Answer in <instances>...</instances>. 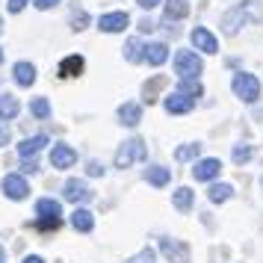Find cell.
Listing matches in <instances>:
<instances>
[{"mask_svg":"<svg viewBox=\"0 0 263 263\" xmlns=\"http://www.w3.org/2000/svg\"><path fill=\"white\" fill-rule=\"evenodd\" d=\"M74 163H77V151H74L71 145L57 142L50 148V166L53 168H71Z\"/></svg>","mask_w":263,"mask_h":263,"instance_id":"obj_9","label":"cell"},{"mask_svg":"<svg viewBox=\"0 0 263 263\" xmlns=\"http://www.w3.org/2000/svg\"><path fill=\"white\" fill-rule=\"evenodd\" d=\"M160 251L166 254L168 263H190V246H183V242H178L172 237L160 239Z\"/></svg>","mask_w":263,"mask_h":263,"instance_id":"obj_6","label":"cell"},{"mask_svg":"<svg viewBox=\"0 0 263 263\" xmlns=\"http://www.w3.org/2000/svg\"><path fill=\"white\" fill-rule=\"evenodd\" d=\"M83 57L80 53H71V57H65V60L60 62V77H80L83 74Z\"/></svg>","mask_w":263,"mask_h":263,"instance_id":"obj_20","label":"cell"},{"mask_svg":"<svg viewBox=\"0 0 263 263\" xmlns=\"http://www.w3.org/2000/svg\"><path fill=\"white\" fill-rule=\"evenodd\" d=\"M198 148H201V145H195V142L180 145L178 151H175V160H178V163H190V160H195V157H198Z\"/></svg>","mask_w":263,"mask_h":263,"instance_id":"obj_28","label":"cell"},{"mask_svg":"<svg viewBox=\"0 0 263 263\" xmlns=\"http://www.w3.org/2000/svg\"><path fill=\"white\" fill-rule=\"evenodd\" d=\"M12 80L18 86H33L36 83V65H33V62H15Z\"/></svg>","mask_w":263,"mask_h":263,"instance_id":"obj_17","label":"cell"},{"mask_svg":"<svg viewBox=\"0 0 263 263\" xmlns=\"http://www.w3.org/2000/svg\"><path fill=\"white\" fill-rule=\"evenodd\" d=\"M172 201H175V207H178L180 213H186V210H192V204H195V192L190 186H178Z\"/></svg>","mask_w":263,"mask_h":263,"instance_id":"obj_23","label":"cell"},{"mask_svg":"<svg viewBox=\"0 0 263 263\" xmlns=\"http://www.w3.org/2000/svg\"><path fill=\"white\" fill-rule=\"evenodd\" d=\"M175 92H180V95L192 98V101H195V98H201V95H204V89H201V83H198V80H180V83H178V89H175Z\"/></svg>","mask_w":263,"mask_h":263,"instance_id":"obj_27","label":"cell"},{"mask_svg":"<svg viewBox=\"0 0 263 263\" xmlns=\"http://www.w3.org/2000/svg\"><path fill=\"white\" fill-rule=\"evenodd\" d=\"M166 60H168V45L166 42H151V45L145 48V62H148V65L160 68Z\"/></svg>","mask_w":263,"mask_h":263,"instance_id":"obj_16","label":"cell"},{"mask_svg":"<svg viewBox=\"0 0 263 263\" xmlns=\"http://www.w3.org/2000/svg\"><path fill=\"white\" fill-rule=\"evenodd\" d=\"M231 195H234V186H231V183H213L210 192H207V198H210L213 204H225Z\"/></svg>","mask_w":263,"mask_h":263,"instance_id":"obj_26","label":"cell"},{"mask_svg":"<svg viewBox=\"0 0 263 263\" xmlns=\"http://www.w3.org/2000/svg\"><path fill=\"white\" fill-rule=\"evenodd\" d=\"M142 121V107L136 104V101H127V104H121L119 107V124L124 127H136Z\"/></svg>","mask_w":263,"mask_h":263,"instance_id":"obj_15","label":"cell"},{"mask_svg":"<svg viewBox=\"0 0 263 263\" xmlns=\"http://www.w3.org/2000/svg\"><path fill=\"white\" fill-rule=\"evenodd\" d=\"M30 112H33L36 119H48V116H50V101H48V98H33Z\"/></svg>","mask_w":263,"mask_h":263,"instance_id":"obj_29","label":"cell"},{"mask_svg":"<svg viewBox=\"0 0 263 263\" xmlns=\"http://www.w3.org/2000/svg\"><path fill=\"white\" fill-rule=\"evenodd\" d=\"M0 263H3V246H0Z\"/></svg>","mask_w":263,"mask_h":263,"instance_id":"obj_39","label":"cell"},{"mask_svg":"<svg viewBox=\"0 0 263 263\" xmlns=\"http://www.w3.org/2000/svg\"><path fill=\"white\" fill-rule=\"evenodd\" d=\"M231 160H234L237 166L249 163V160H251V145H237V148H234V154H231Z\"/></svg>","mask_w":263,"mask_h":263,"instance_id":"obj_30","label":"cell"},{"mask_svg":"<svg viewBox=\"0 0 263 263\" xmlns=\"http://www.w3.org/2000/svg\"><path fill=\"white\" fill-rule=\"evenodd\" d=\"M166 86V77L163 74H157V77H151L148 83H145V89H142V98H145V104H154L157 101V92Z\"/></svg>","mask_w":263,"mask_h":263,"instance_id":"obj_24","label":"cell"},{"mask_svg":"<svg viewBox=\"0 0 263 263\" xmlns=\"http://www.w3.org/2000/svg\"><path fill=\"white\" fill-rule=\"evenodd\" d=\"M231 89H234V95H237L239 101H246V104H251V101L260 98V80H257L254 74H246V71H239L237 77H234Z\"/></svg>","mask_w":263,"mask_h":263,"instance_id":"obj_4","label":"cell"},{"mask_svg":"<svg viewBox=\"0 0 263 263\" xmlns=\"http://www.w3.org/2000/svg\"><path fill=\"white\" fill-rule=\"evenodd\" d=\"M192 107H195V101L186 98V95H180V92H172V95L166 98V112L168 116H186Z\"/></svg>","mask_w":263,"mask_h":263,"instance_id":"obj_14","label":"cell"},{"mask_svg":"<svg viewBox=\"0 0 263 263\" xmlns=\"http://www.w3.org/2000/svg\"><path fill=\"white\" fill-rule=\"evenodd\" d=\"M57 3H60V0H33V6H36V9H53Z\"/></svg>","mask_w":263,"mask_h":263,"instance_id":"obj_35","label":"cell"},{"mask_svg":"<svg viewBox=\"0 0 263 263\" xmlns=\"http://www.w3.org/2000/svg\"><path fill=\"white\" fill-rule=\"evenodd\" d=\"M89 172H92L95 178H101V175H104V168H101V163H92V166H89Z\"/></svg>","mask_w":263,"mask_h":263,"instance_id":"obj_37","label":"cell"},{"mask_svg":"<svg viewBox=\"0 0 263 263\" xmlns=\"http://www.w3.org/2000/svg\"><path fill=\"white\" fill-rule=\"evenodd\" d=\"M145 180L160 190V186H166L168 180H172V172L166 166H151V168H145Z\"/></svg>","mask_w":263,"mask_h":263,"instance_id":"obj_22","label":"cell"},{"mask_svg":"<svg viewBox=\"0 0 263 263\" xmlns=\"http://www.w3.org/2000/svg\"><path fill=\"white\" fill-rule=\"evenodd\" d=\"M0 62H3V48H0Z\"/></svg>","mask_w":263,"mask_h":263,"instance_id":"obj_41","label":"cell"},{"mask_svg":"<svg viewBox=\"0 0 263 263\" xmlns=\"http://www.w3.org/2000/svg\"><path fill=\"white\" fill-rule=\"evenodd\" d=\"M201 71H204V62L198 53H192V50H178L175 53V74L180 80H198Z\"/></svg>","mask_w":263,"mask_h":263,"instance_id":"obj_1","label":"cell"},{"mask_svg":"<svg viewBox=\"0 0 263 263\" xmlns=\"http://www.w3.org/2000/svg\"><path fill=\"white\" fill-rule=\"evenodd\" d=\"M145 142L142 139H124V142L119 145V151H116V168H130L133 163H139V160H145Z\"/></svg>","mask_w":263,"mask_h":263,"instance_id":"obj_3","label":"cell"},{"mask_svg":"<svg viewBox=\"0 0 263 263\" xmlns=\"http://www.w3.org/2000/svg\"><path fill=\"white\" fill-rule=\"evenodd\" d=\"M160 3H163V0H139V6H142L145 12H148V9H157Z\"/></svg>","mask_w":263,"mask_h":263,"instance_id":"obj_36","label":"cell"},{"mask_svg":"<svg viewBox=\"0 0 263 263\" xmlns=\"http://www.w3.org/2000/svg\"><path fill=\"white\" fill-rule=\"evenodd\" d=\"M71 27L77 30V33H80V30H86V27H89V15H86V12H80V9H74Z\"/></svg>","mask_w":263,"mask_h":263,"instance_id":"obj_31","label":"cell"},{"mask_svg":"<svg viewBox=\"0 0 263 263\" xmlns=\"http://www.w3.org/2000/svg\"><path fill=\"white\" fill-rule=\"evenodd\" d=\"M45 145H48V136H45V133L30 136V139H24V142H18V157H21V160H33L36 154H42Z\"/></svg>","mask_w":263,"mask_h":263,"instance_id":"obj_13","label":"cell"},{"mask_svg":"<svg viewBox=\"0 0 263 263\" xmlns=\"http://www.w3.org/2000/svg\"><path fill=\"white\" fill-rule=\"evenodd\" d=\"M0 190H3V195H6L9 201H24L27 195H30V183H27L21 175H6L3 183H0Z\"/></svg>","mask_w":263,"mask_h":263,"instance_id":"obj_5","label":"cell"},{"mask_svg":"<svg viewBox=\"0 0 263 263\" xmlns=\"http://www.w3.org/2000/svg\"><path fill=\"white\" fill-rule=\"evenodd\" d=\"M18 112H21V104H18V98H0V119L9 121V119H18Z\"/></svg>","mask_w":263,"mask_h":263,"instance_id":"obj_25","label":"cell"},{"mask_svg":"<svg viewBox=\"0 0 263 263\" xmlns=\"http://www.w3.org/2000/svg\"><path fill=\"white\" fill-rule=\"evenodd\" d=\"M145 48H148V45H145L142 39H127V42H124V60L127 62H136V65H139V62H145Z\"/></svg>","mask_w":263,"mask_h":263,"instance_id":"obj_19","label":"cell"},{"mask_svg":"<svg viewBox=\"0 0 263 263\" xmlns=\"http://www.w3.org/2000/svg\"><path fill=\"white\" fill-rule=\"evenodd\" d=\"M24 6H27V0H9V3H6V9H9L12 15H18Z\"/></svg>","mask_w":263,"mask_h":263,"instance_id":"obj_34","label":"cell"},{"mask_svg":"<svg viewBox=\"0 0 263 263\" xmlns=\"http://www.w3.org/2000/svg\"><path fill=\"white\" fill-rule=\"evenodd\" d=\"M192 45H195V50H201V53H216V50H219L216 36L210 30H204V27H195V30H192Z\"/></svg>","mask_w":263,"mask_h":263,"instance_id":"obj_12","label":"cell"},{"mask_svg":"<svg viewBox=\"0 0 263 263\" xmlns=\"http://www.w3.org/2000/svg\"><path fill=\"white\" fill-rule=\"evenodd\" d=\"M219 172H222V163H219L216 157H207V160H195V166H192V178L207 183V180L219 178Z\"/></svg>","mask_w":263,"mask_h":263,"instance_id":"obj_10","label":"cell"},{"mask_svg":"<svg viewBox=\"0 0 263 263\" xmlns=\"http://www.w3.org/2000/svg\"><path fill=\"white\" fill-rule=\"evenodd\" d=\"M9 136H12V133H9V124L0 119V148H3V145H9Z\"/></svg>","mask_w":263,"mask_h":263,"instance_id":"obj_33","label":"cell"},{"mask_svg":"<svg viewBox=\"0 0 263 263\" xmlns=\"http://www.w3.org/2000/svg\"><path fill=\"white\" fill-rule=\"evenodd\" d=\"M163 15H166L168 21H180V18L190 15V3H186V0H166Z\"/></svg>","mask_w":263,"mask_h":263,"instance_id":"obj_21","label":"cell"},{"mask_svg":"<svg viewBox=\"0 0 263 263\" xmlns=\"http://www.w3.org/2000/svg\"><path fill=\"white\" fill-rule=\"evenodd\" d=\"M157 257H154V249H142L136 257H130V263H154Z\"/></svg>","mask_w":263,"mask_h":263,"instance_id":"obj_32","label":"cell"},{"mask_svg":"<svg viewBox=\"0 0 263 263\" xmlns=\"http://www.w3.org/2000/svg\"><path fill=\"white\" fill-rule=\"evenodd\" d=\"M65 201H71V204H86V201H92V190H89V183L80 178H71V180H65Z\"/></svg>","mask_w":263,"mask_h":263,"instance_id":"obj_7","label":"cell"},{"mask_svg":"<svg viewBox=\"0 0 263 263\" xmlns=\"http://www.w3.org/2000/svg\"><path fill=\"white\" fill-rule=\"evenodd\" d=\"M0 33H3V18H0Z\"/></svg>","mask_w":263,"mask_h":263,"instance_id":"obj_40","label":"cell"},{"mask_svg":"<svg viewBox=\"0 0 263 263\" xmlns=\"http://www.w3.org/2000/svg\"><path fill=\"white\" fill-rule=\"evenodd\" d=\"M24 263H45V260H42L39 254H27V257H24Z\"/></svg>","mask_w":263,"mask_h":263,"instance_id":"obj_38","label":"cell"},{"mask_svg":"<svg viewBox=\"0 0 263 263\" xmlns=\"http://www.w3.org/2000/svg\"><path fill=\"white\" fill-rule=\"evenodd\" d=\"M36 213H39V222H36L39 231H53V228L62 225V207L53 198H42L36 204Z\"/></svg>","mask_w":263,"mask_h":263,"instance_id":"obj_2","label":"cell"},{"mask_svg":"<svg viewBox=\"0 0 263 263\" xmlns=\"http://www.w3.org/2000/svg\"><path fill=\"white\" fill-rule=\"evenodd\" d=\"M249 3H242V6H237V9H231V12H225V18H222V30H225L228 36H237L239 27L249 21Z\"/></svg>","mask_w":263,"mask_h":263,"instance_id":"obj_8","label":"cell"},{"mask_svg":"<svg viewBox=\"0 0 263 263\" xmlns=\"http://www.w3.org/2000/svg\"><path fill=\"white\" fill-rule=\"evenodd\" d=\"M71 225L74 231H80V234H89L92 228H95V216H92V210H86V207H77L71 213Z\"/></svg>","mask_w":263,"mask_h":263,"instance_id":"obj_18","label":"cell"},{"mask_svg":"<svg viewBox=\"0 0 263 263\" xmlns=\"http://www.w3.org/2000/svg\"><path fill=\"white\" fill-rule=\"evenodd\" d=\"M127 24H130L127 12H107V15L98 18V30L101 33H121Z\"/></svg>","mask_w":263,"mask_h":263,"instance_id":"obj_11","label":"cell"}]
</instances>
